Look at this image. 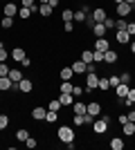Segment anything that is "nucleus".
<instances>
[{
  "instance_id": "nucleus-1",
  "label": "nucleus",
  "mask_w": 135,
  "mask_h": 150,
  "mask_svg": "<svg viewBox=\"0 0 135 150\" xmlns=\"http://www.w3.org/2000/svg\"><path fill=\"white\" fill-rule=\"evenodd\" d=\"M56 137H59V141H61V144H70V141H74V137H77V134H74V128H72V125H59L56 128Z\"/></svg>"
},
{
  "instance_id": "nucleus-2",
  "label": "nucleus",
  "mask_w": 135,
  "mask_h": 150,
  "mask_svg": "<svg viewBox=\"0 0 135 150\" xmlns=\"http://www.w3.org/2000/svg\"><path fill=\"white\" fill-rule=\"evenodd\" d=\"M108 123H110V117L104 114L101 119H97L95 123H92V132H95V134H104V132L108 130Z\"/></svg>"
},
{
  "instance_id": "nucleus-3",
  "label": "nucleus",
  "mask_w": 135,
  "mask_h": 150,
  "mask_svg": "<svg viewBox=\"0 0 135 150\" xmlns=\"http://www.w3.org/2000/svg\"><path fill=\"white\" fill-rule=\"evenodd\" d=\"M97 83H99V74H97V72H88V74H86V92L97 90Z\"/></svg>"
},
{
  "instance_id": "nucleus-4",
  "label": "nucleus",
  "mask_w": 135,
  "mask_h": 150,
  "mask_svg": "<svg viewBox=\"0 0 135 150\" xmlns=\"http://www.w3.org/2000/svg\"><path fill=\"white\" fill-rule=\"evenodd\" d=\"M2 13L9 16V18H16V16H18V2H11V0L5 2V5H2Z\"/></svg>"
},
{
  "instance_id": "nucleus-5",
  "label": "nucleus",
  "mask_w": 135,
  "mask_h": 150,
  "mask_svg": "<svg viewBox=\"0 0 135 150\" xmlns=\"http://www.w3.org/2000/svg\"><path fill=\"white\" fill-rule=\"evenodd\" d=\"M131 11H133V5H129V2H119V5H115V13L119 16V18L131 16Z\"/></svg>"
},
{
  "instance_id": "nucleus-6",
  "label": "nucleus",
  "mask_w": 135,
  "mask_h": 150,
  "mask_svg": "<svg viewBox=\"0 0 135 150\" xmlns=\"http://www.w3.org/2000/svg\"><path fill=\"white\" fill-rule=\"evenodd\" d=\"M32 90H34V83H32V79H25V76H23V79L18 81V92H23V94H29Z\"/></svg>"
},
{
  "instance_id": "nucleus-7",
  "label": "nucleus",
  "mask_w": 135,
  "mask_h": 150,
  "mask_svg": "<svg viewBox=\"0 0 135 150\" xmlns=\"http://www.w3.org/2000/svg\"><path fill=\"white\" fill-rule=\"evenodd\" d=\"M90 16L95 18V23H104V20L108 18V13H106V9H104V7H95V9L90 11Z\"/></svg>"
},
{
  "instance_id": "nucleus-8",
  "label": "nucleus",
  "mask_w": 135,
  "mask_h": 150,
  "mask_svg": "<svg viewBox=\"0 0 135 150\" xmlns=\"http://www.w3.org/2000/svg\"><path fill=\"white\" fill-rule=\"evenodd\" d=\"M86 112L88 114H92V117H99V114H101V103H99V101H90L88 105H86Z\"/></svg>"
},
{
  "instance_id": "nucleus-9",
  "label": "nucleus",
  "mask_w": 135,
  "mask_h": 150,
  "mask_svg": "<svg viewBox=\"0 0 135 150\" xmlns=\"http://www.w3.org/2000/svg\"><path fill=\"white\" fill-rule=\"evenodd\" d=\"M115 40H117L119 45H129V43H131V34H129L126 29H117V31H115Z\"/></svg>"
},
{
  "instance_id": "nucleus-10",
  "label": "nucleus",
  "mask_w": 135,
  "mask_h": 150,
  "mask_svg": "<svg viewBox=\"0 0 135 150\" xmlns=\"http://www.w3.org/2000/svg\"><path fill=\"white\" fill-rule=\"evenodd\" d=\"M45 114H47V108H43V105L32 108V119L34 121H45Z\"/></svg>"
},
{
  "instance_id": "nucleus-11",
  "label": "nucleus",
  "mask_w": 135,
  "mask_h": 150,
  "mask_svg": "<svg viewBox=\"0 0 135 150\" xmlns=\"http://www.w3.org/2000/svg\"><path fill=\"white\" fill-rule=\"evenodd\" d=\"M117 61H119V56H117L115 50H106L104 52V63H106V65H115Z\"/></svg>"
},
{
  "instance_id": "nucleus-12",
  "label": "nucleus",
  "mask_w": 135,
  "mask_h": 150,
  "mask_svg": "<svg viewBox=\"0 0 135 150\" xmlns=\"http://www.w3.org/2000/svg\"><path fill=\"white\" fill-rule=\"evenodd\" d=\"M90 31H92V36H95V38H104L108 29H106V25H104V23H95Z\"/></svg>"
},
{
  "instance_id": "nucleus-13",
  "label": "nucleus",
  "mask_w": 135,
  "mask_h": 150,
  "mask_svg": "<svg viewBox=\"0 0 135 150\" xmlns=\"http://www.w3.org/2000/svg\"><path fill=\"white\" fill-rule=\"evenodd\" d=\"M59 101H61V105H63V108H72L74 96H72L70 92H61V94H59Z\"/></svg>"
},
{
  "instance_id": "nucleus-14",
  "label": "nucleus",
  "mask_w": 135,
  "mask_h": 150,
  "mask_svg": "<svg viewBox=\"0 0 135 150\" xmlns=\"http://www.w3.org/2000/svg\"><path fill=\"white\" fill-rule=\"evenodd\" d=\"M95 50H97V52H106V50H110L108 38H106V36H104V38H95Z\"/></svg>"
},
{
  "instance_id": "nucleus-15",
  "label": "nucleus",
  "mask_w": 135,
  "mask_h": 150,
  "mask_svg": "<svg viewBox=\"0 0 135 150\" xmlns=\"http://www.w3.org/2000/svg\"><path fill=\"white\" fill-rule=\"evenodd\" d=\"M72 76H74L72 65H68V67H63L61 72H59V79H61V81H72Z\"/></svg>"
},
{
  "instance_id": "nucleus-16",
  "label": "nucleus",
  "mask_w": 135,
  "mask_h": 150,
  "mask_svg": "<svg viewBox=\"0 0 135 150\" xmlns=\"http://www.w3.org/2000/svg\"><path fill=\"white\" fill-rule=\"evenodd\" d=\"M115 90V94H117V99H126V94H129V83H119L117 88H113Z\"/></svg>"
},
{
  "instance_id": "nucleus-17",
  "label": "nucleus",
  "mask_w": 135,
  "mask_h": 150,
  "mask_svg": "<svg viewBox=\"0 0 135 150\" xmlns=\"http://www.w3.org/2000/svg\"><path fill=\"white\" fill-rule=\"evenodd\" d=\"M9 54H11V58H14V61H18V63H20V61H23V58L27 56V52L23 50V47H14V50L9 52Z\"/></svg>"
},
{
  "instance_id": "nucleus-18",
  "label": "nucleus",
  "mask_w": 135,
  "mask_h": 150,
  "mask_svg": "<svg viewBox=\"0 0 135 150\" xmlns=\"http://www.w3.org/2000/svg\"><path fill=\"white\" fill-rule=\"evenodd\" d=\"M14 88V83L9 76H0V92H9V90Z\"/></svg>"
},
{
  "instance_id": "nucleus-19",
  "label": "nucleus",
  "mask_w": 135,
  "mask_h": 150,
  "mask_svg": "<svg viewBox=\"0 0 135 150\" xmlns=\"http://www.w3.org/2000/svg\"><path fill=\"white\" fill-rule=\"evenodd\" d=\"M122 132L126 134V137H133V134H135V123H133V121H126V123H122Z\"/></svg>"
},
{
  "instance_id": "nucleus-20",
  "label": "nucleus",
  "mask_w": 135,
  "mask_h": 150,
  "mask_svg": "<svg viewBox=\"0 0 135 150\" xmlns=\"http://www.w3.org/2000/svg\"><path fill=\"white\" fill-rule=\"evenodd\" d=\"M72 69H74V74H84V76H86V63L81 61V58L72 63Z\"/></svg>"
},
{
  "instance_id": "nucleus-21",
  "label": "nucleus",
  "mask_w": 135,
  "mask_h": 150,
  "mask_svg": "<svg viewBox=\"0 0 135 150\" xmlns=\"http://www.w3.org/2000/svg\"><path fill=\"white\" fill-rule=\"evenodd\" d=\"M72 112H74V114H86V103H81L79 99H74V103H72Z\"/></svg>"
},
{
  "instance_id": "nucleus-22",
  "label": "nucleus",
  "mask_w": 135,
  "mask_h": 150,
  "mask_svg": "<svg viewBox=\"0 0 135 150\" xmlns=\"http://www.w3.org/2000/svg\"><path fill=\"white\" fill-rule=\"evenodd\" d=\"M52 11H54V7H50V5H39V13L43 16V18H52Z\"/></svg>"
},
{
  "instance_id": "nucleus-23",
  "label": "nucleus",
  "mask_w": 135,
  "mask_h": 150,
  "mask_svg": "<svg viewBox=\"0 0 135 150\" xmlns=\"http://www.w3.org/2000/svg\"><path fill=\"white\" fill-rule=\"evenodd\" d=\"M7 76L11 79V83H18L20 79H23V72H20V69H16V67H11V69H9V74H7Z\"/></svg>"
},
{
  "instance_id": "nucleus-24",
  "label": "nucleus",
  "mask_w": 135,
  "mask_h": 150,
  "mask_svg": "<svg viewBox=\"0 0 135 150\" xmlns=\"http://www.w3.org/2000/svg\"><path fill=\"white\" fill-rule=\"evenodd\" d=\"M110 148L113 150H124V139L122 137H113L110 139Z\"/></svg>"
},
{
  "instance_id": "nucleus-25",
  "label": "nucleus",
  "mask_w": 135,
  "mask_h": 150,
  "mask_svg": "<svg viewBox=\"0 0 135 150\" xmlns=\"http://www.w3.org/2000/svg\"><path fill=\"white\" fill-rule=\"evenodd\" d=\"M108 88H110V83H108V76H99V83H97V90H101V92H106Z\"/></svg>"
},
{
  "instance_id": "nucleus-26",
  "label": "nucleus",
  "mask_w": 135,
  "mask_h": 150,
  "mask_svg": "<svg viewBox=\"0 0 135 150\" xmlns=\"http://www.w3.org/2000/svg\"><path fill=\"white\" fill-rule=\"evenodd\" d=\"M45 121H47V123H56V121H59V112H54V110H47V114H45Z\"/></svg>"
},
{
  "instance_id": "nucleus-27",
  "label": "nucleus",
  "mask_w": 135,
  "mask_h": 150,
  "mask_svg": "<svg viewBox=\"0 0 135 150\" xmlns=\"http://www.w3.org/2000/svg\"><path fill=\"white\" fill-rule=\"evenodd\" d=\"M72 81H61V85H59V92H70L72 94Z\"/></svg>"
},
{
  "instance_id": "nucleus-28",
  "label": "nucleus",
  "mask_w": 135,
  "mask_h": 150,
  "mask_svg": "<svg viewBox=\"0 0 135 150\" xmlns=\"http://www.w3.org/2000/svg\"><path fill=\"white\" fill-rule=\"evenodd\" d=\"M32 13H34L32 9H27V7H18V16H20V18L27 20V18H32Z\"/></svg>"
},
{
  "instance_id": "nucleus-29",
  "label": "nucleus",
  "mask_w": 135,
  "mask_h": 150,
  "mask_svg": "<svg viewBox=\"0 0 135 150\" xmlns=\"http://www.w3.org/2000/svg\"><path fill=\"white\" fill-rule=\"evenodd\" d=\"M84 92H86L84 85H74V88H72V96H74V99H81V96H84Z\"/></svg>"
},
{
  "instance_id": "nucleus-30",
  "label": "nucleus",
  "mask_w": 135,
  "mask_h": 150,
  "mask_svg": "<svg viewBox=\"0 0 135 150\" xmlns=\"http://www.w3.org/2000/svg\"><path fill=\"white\" fill-rule=\"evenodd\" d=\"M0 27H2V29H11V27H14V18H9V16H5V18L0 20Z\"/></svg>"
},
{
  "instance_id": "nucleus-31",
  "label": "nucleus",
  "mask_w": 135,
  "mask_h": 150,
  "mask_svg": "<svg viewBox=\"0 0 135 150\" xmlns=\"http://www.w3.org/2000/svg\"><path fill=\"white\" fill-rule=\"evenodd\" d=\"M92 63L101 65V63H104V52H97V50H92Z\"/></svg>"
},
{
  "instance_id": "nucleus-32",
  "label": "nucleus",
  "mask_w": 135,
  "mask_h": 150,
  "mask_svg": "<svg viewBox=\"0 0 135 150\" xmlns=\"http://www.w3.org/2000/svg\"><path fill=\"white\" fill-rule=\"evenodd\" d=\"M20 7H27V9H32V11H39V7L34 0H20Z\"/></svg>"
},
{
  "instance_id": "nucleus-33",
  "label": "nucleus",
  "mask_w": 135,
  "mask_h": 150,
  "mask_svg": "<svg viewBox=\"0 0 135 150\" xmlns=\"http://www.w3.org/2000/svg\"><path fill=\"white\" fill-rule=\"evenodd\" d=\"M81 61L88 65V63H92V50H84L81 52Z\"/></svg>"
},
{
  "instance_id": "nucleus-34",
  "label": "nucleus",
  "mask_w": 135,
  "mask_h": 150,
  "mask_svg": "<svg viewBox=\"0 0 135 150\" xmlns=\"http://www.w3.org/2000/svg\"><path fill=\"white\" fill-rule=\"evenodd\" d=\"M61 18H63V23L65 20H74V11H72V9H63V11H61Z\"/></svg>"
},
{
  "instance_id": "nucleus-35",
  "label": "nucleus",
  "mask_w": 135,
  "mask_h": 150,
  "mask_svg": "<svg viewBox=\"0 0 135 150\" xmlns=\"http://www.w3.org/2000/svg\"><path fill=\"white\" fill-rule=\"evenodd\" d=\"M108 83H110V88H117V85L122 83V81H119V74H110L108 76Z\"/></svg>"
},
{
  "instance_id": "nucleus-36",
  "label": "nucleus",
  "mask_w": 135,
  "mask_h": 150,
  "mask_svg": "<svg viewBox=\"0 0 135 150\" xmlns=\"http://www.w3.org/2000/svg\"><path fill=\"white\" fill-rule=\"evenodd\" d=\"M126 25H129L126 18H115V29H126Z\"/></svg>"
},
{
  "instance_id": "nucleus-37",
  "label": "nucleus",
  "mask_w": 135,
  "mask_h": 150,
  "mask_svg": "<svg viewBox=\"0 0 135 150\" xmlns=\"http://www.w3.org/2000/svg\"><path fill=\"white\" fill-rule=\"evenodd\" d=\"M47 108H50V110H54V112H59V110H61L63 105H61V101H59V99H52V101H50V105H47Z\"/></svg>"
},
{
  "instance_id": "nucleus-38",
  "label": "nucleus",
  "mask_w": 135,
  "mask_h": 150,
  "mask_svg": "<svg viewBox=\"0 0 135 150\" xmlns=\"http://www.w3.org/2000/svg\"><path fill=\"white\" fill-rule=\"evenodd\" d=\"M27 137H29V132H27V130H25V128H20V130H18V132H16V139H18V141H25V139H27Z\"/></svg>"
},
{
  "instance_id": "nucleus-39",
  "label": "nucleus",
  "mask_w": 135,
  "mask_h": 150,
  "mask_svg": "<svg viewBox=\"0 0 135 150\" xmlns=\"http://www.w3.org/2000/svg\"><path fill=\"white\" fill-rule=\"evenodd\" d=\"M63 29H65V34H72V31H74V20H65Z\"/></svg>"
},
{
  "instance_id": "nucleus-40",
  "label": "nucleus",
  "mask_w": 135,
  "mask_h": 150,
  "mask_svg": "<svg viewBox=\"0 0 135 150\" xmlns=\"http://www.w3.org/2000/svg\"><path fill=\"white\" fill-rule=\"evenodd\" d=\"M25 146H27V148H36V146H39V141H36V137H32V134H29V137L25 139Z\"/></svg>"
},
{
  "instance_id": "nucleus-41",
  "label": "nucleus",
  "mask_w": 135,
  "mask_h": 150,
  "mask_svg": "<svg viewBox=\"0 0 135 150\" xmlns=\"http://www.w3.org/2000/svg\"><path fill=\"white\" fill-rule=\"evenodd\" d=\"M9 125V114H0V130H5Z\"/></svg>"
},
{
  "instance_id": "nucleus-42",
  "label": "nucleus",
  "mask_w": 135,
  "mask_h": 150,
  "mask_svg": "<svg viewBox=\"0 0 135 150\" xmlns=\"http://www.w3.org/2000/svg\"><path fill=\"white\" fill-rule=\"evenodd\" d=\"M72 123L74 125H84V114H72Z\"/></svg>"
},
{
  "instance_id": "nucleus-43",
  "label": "nucleus",
  "mask_w": 135,
  "mask_h": 150,
  "mask_svg": "<svg viewBox=\"0 0 135 150\" xmlns=\"http://www.w3.org/2000/svg\"><path fill=\"white\" fill-rule=\"evenodd\" d=\"M9 69H11V67H9L7 63H0V76H7V74H9Z\"/></svg>"
},
{
  "instance_id": "nucleus-44",
  "label": "nucleus",
  "mask_w": 135,
  "mask_h": 150,
  "mask_svg": "<svg viewBox=\"0 0 135 150\" xmlns=\"http://www.w3.org/2000/svg\"><path fill=\"white\" fill-rule=\"evenodd\" d=\"M7 58H11V54L7 50H0V63H7Z\"/></svg>"
},
{
  "instance_id": "nucleus-45",
  "label": "nucleus",
  "mask_w": 135,
  "mask_h": 150,
  "mask_svg": "<svg viewBox=\"0 0 135 150\" xmlns=\"http://www.w3.org/2000/svg\"><path fill=\"white\" fill-rule=\"evenodd\" d=\"M104 25H106V29H115V18H106Z\"/></svg>"
},
{
  "instance_id": "nucleus-46",
  "label": "nucleus",
  "mask_w": 135,
  "mask_h": 150,
  "mask_svg": "<svg viewBox=\"0 0 135 150\" xmlns=\"http://www.w3.org/2000/svg\"><path fill=\"white\" fill-rule=\"evenodd\" d=\"M119 81L122 83H131V74L129 72H122V74H119Z\"/></svg>"
},
{
  "instance_id": "nucleus-47",
  "label": "nucleus",
  "mask_w": 135,
  "mask_h": 150,
  "mask_svg": "<svg viewBox=\"0 0 135 150\" xmlns=\"http://www.w3.org/2000/svg\"><path fill=\"white\" fill-rule=\"evenodd\" d=\"M126 31H129L131 36H135V23H131V20H129V25H126Z\"/></svg>"
},
{
  "instance_id": "nucleus-48",
  "label": "nucleus",
  "mask_w": 135,
  "mask_h": 150,
  "mask_svg": "<svg viewBox=\"0 0 135 150\" xmlns=\"http://www.w3.org/2000/svg\"><path fill=\"white\" fill-rule=\"evenodd\" d=\"M20 65H23V67H29V65H32V58H29V56H25L23 61H20Z\"/></svg>"
},
{
  "instance_id": "nucleus-49",
  "label": "nucleus",
  "mask_w": 135,
  "mask_h": 150,
  "mask_svg": "<svg viewBox=\"0 0 135 150\" xmlns=\"http://www.w3.org/2000/svg\"><path fill=\"white\" fill-rule=\"evenodd\" d=\"M117 121H119V125L126 123V121H129V114H119V117H117Z\"/></svg>"
},
{
  "instance_id": "nucleus-50",
  "label": "nucleus",
  "mask_w": 135,
  "mask_h": 150,
  "mask_svg": "<svg viewBox=\"0 0 135 150\" xmlns=\"http://www.w3.org/2000/svg\"><path fill=\"white\" fill-rule=\"evenodd\" d=\"M126 114H129V121H133V123H135V105H133V110H129Z\"/></svg>"
},
{
  "instance_id": "nucleus-51",
  "label": "nucleus",
  "mask_w": 135,
  "mask_h": 150,
  "mask_svg": "<svg viewBox=\"0 0 135 150\" xmlns=\"http://www.w3.org/2000/svg\"><path fill=\"white\" fill-rule=\"evenodd\" d=\"M129 47H131V54H135V40H131V43H129Z\"/></svg>"
},
{
  "instance_id": "nucleus-52",
  "label": "nucleus",
  "mask_w": 135,
  "mask_h": 150,
  "mask_svg": "<svg viewBox=\"0 0 135 150\" xmlns=\"http://www.w3.org/2000/svg\"><path fill=\"white\" fill-rule=\"evenodd\" d=\"M39 5H50V0H39Z\"/></svg>"
},
{
  "instance_id": "nucleus-53",
  "label": "nucleus",
  "mask_w": 135,
  "mask_h": 150,
  "mask_svg": "<svg viewBox=\"0 0 135 150\" xmlns=\"http://www.w3.org/2000/svg\"><path fill=\"white\" fill-rule=\"evenodd\" d=\"M0 50H5V43H2V40H0Z\"/></svg>"
},
{
  "instance_id": "nucleus-54",
  "label": "nucleus",
  "mask_w": 135,
  "mask_h": 150,
  "mask_svg": "<svg viewBox=\"0 0 135 150\" xmlns=\"http://www.w3.org/2000/svg\"><path fill=\"white\" fill-rule=\"evenodd\" d=\"M113 2H115V5H119V2H124V0H113Z\"/></svg>"
},
{
  "instance_id": "nucleus-55",
  "label": "nucleus",
  "mask_w": 135,
  "mask_h": 150,
  "mask_svg": "<svg viewBox=\"0 0 135 150\" xmlns=\"http://www.w3.org/2000/svg\"><path fill=\"white\" fill-rule=\"evenodd\" d=\"M11 2H20V0H11Z\"/></svg>"
},
{
  "instance_id": "nucleus-56",
  "label": "nucleus",
  "mask_w": 135,
  "mask_h": 150,
  "mask_svg": "<svg viewBox=\"0 0 135 150\" xmlns=\"http://www.w3.org/2000/svg\"><path fill=\"white\" fill-rule=\"evenodd\" d=\"M133 63H135V54H133Z\"/></svg>"
},
{
  "instance_id": "nucleus-57",
  "label": "nucleus",
  "mask_w": 135,
  "mask_h": 150,
  "mask_svg": "<svg viewBox=\"0 0 135 150\" xmlns=\"http://www.w3.org/2000/svg\"><path fill=\"white\" fill-rule=\"evenodd\" d=\"M5 2H9V0H5Z\"/></svg>"
},
{
  "instance_id": "nucleus-58",
  "label": "nucleus",
  "mask_w": 135,
  "mask_h": 150,
  "mask_svg": "<svg viewBox=\"0 0 135 150\" xmlns=\"http://www.w3.org/2000/svg\"><path fill=\"white\" fill-rule=\"evenodd\" d=\"M133 137H135V134H133Z\"/></svg>"
}]
</instances>
